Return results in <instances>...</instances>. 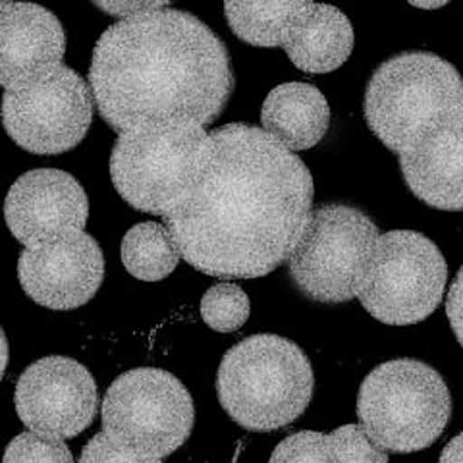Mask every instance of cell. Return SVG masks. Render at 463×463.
<instances>
[{
  "mask_svg": "<svg viewBox=\"0 0 463 463\" xmlns=\"http://www.w3.org/2000/svg\"><path fill=\"white\" fill-rule=\"evenodd\" d=\"M313 213V176L248 124L207 134L165 228L187 265L216 279H260L284 265Z\"/></svg>",
  "mask_w": 463,
  "mask_h": 463,
  "instance_id": "cell-1",
  "label": "cell"
},
{
  "mask_svg": "<svg viewBox=\"0 0 463 463\" xmlns=\"http://www.w3.org/2000/svg\"><path fill=\"white\" fill-rule=\"evenodd\" d=\"M232 90L224 43L190 12L166 8L122 20L93 49L90 91L118 134L170 122L205 128L222 114Z\"/></svg>",
  "mask_w": 463,
  "mask_h": 463,
  "instance_id": "cell-2",
  "label": "cell"
},
{
  "mask_svg": "<svg viewBox=\"0 0 463 463\" xmlns=\"http://www.w3.org/2000/svg\"><path fill=\"white\" fill-rule=\"evenodd\" d=\"M311 361L292 340L255 335L230 347L216 373V394L232 421L253 432L279 430L313 400Z\"/></svg>",
  "mask_w": 463,
  "mask_h": 463,
  "instance_id": "cell-3",
  "label": "cell"
},
{
  "mask_svg": "<svg viewBox=\"0 0 463 463\" xmlns=\"http://www.w3.org/2000/svg\"><path fill=\"white\" fill-rule=\"evenodd\" d=\"M359 427L383 452L427 450L452 417V394L440 373L417 359L374 367L357 394Z\"/></svg>",
  "mask_w": 463,
  "mask_h": 463,
  "instance_id": "cell-4",
  "label": "cell"
},
{
  "mask_svg": "<svg viewBox=\"0 0 463 463\" xmlns=\"http://www.w3.org/2000/svg\"><path fill=\"white\" fill-rule=\"evenodd\" d=\"M463 112L458 70L430 52L388 58L369 80L365 118L390 151L400 153L425 128Z\"/></svg>",
  "mask_w": 463,
  "mask_h": 463,
  "instance_id": "cell-5",
  "label": "cell"
},
{
  "mask_svg": "<svg viewBox=\"0 0 463 463\" xmlns=\"http://www.w3.org/2000/svg\"><path fill=\"white\" fill-rule=\"evenodd\" d=\"M446 282L437 243L413 230H392L376 238L355 298L376 321L410 326L439 307Z\"/></svg>",
  "mask_w": 463,
  "mask_h": 463,
  "instance_id": "cell-6",
  "label": "cell"
},
{
  "mask_svg": "<svg viewBox=\"0 0 463 463\" xmlns=\"http://www.w3.org/2000/svg\"><path fill=\"white\" fill-rule=\"evenodd\" d=\"M103 432L129 450L165 459L190 439L195 408L190 390L163 369H132L105 394Z\"/></svg>",
  "mask_w": 463,
  "mask_h": 463,
  "instance_id": "cell-7",
  "label": "cell"
},
{
  "mask_svg": "<svg viewBox=\"0 0 463 463\" xmlns=\"http://www.w3.org/2000/svg\"><path fill=\"white\" fill-rule=\"evenodd\" d=\"M379 228L355 207L325 205L311 219L288 259L289 279L303 296L323 303L355 298Z\"/></svg>",
  "mask_w": 463,
  "mask_h": 463,
  "instance_id": "cell-8",
  "label": "cell"
},
{
  "mask_svg": "<svg viewBox=\"0 0 463 463\" xmlns=\"http://www.w3.org/2000/svg\"><path fill=\"white\" fill-rule=\"evenodd\" d=\"M205 139V128L187 122L153 124L120 134L110 155L116 192L134 209L165 216Z\"/></svg>",
  "mask_w": 463,
  "mask_h": 463,
  "instance_id": "cell-9",
  "label": "cell"
},
{
  "mask_svg": "<svg viewBox=\"0 0 463 463\" xmlns=\"http://www.w3.org/2000/svg\"><path fill=\"white\" fill-rule=\"evenodd\" d=\"M93 122L90 85L64 64L3 97V124L22 149L33 155H61L85 139Z\"/></svg>",
  "mask_w": 463,
  "mask_h": 463,
  "instance_id": "cell-10",
  "label": "cell"
},
{
  "mask_svg": "<svg viewBox=\"0 0 463 463\" xmlns=\"http://www.w3.org/2000/svg\"><path fill=\"white\" fill-rule=\"evenodd\" d=\"M14 403L32 432L61 440L74 439L97 417V383L76 359L49 355L22 373Z\"/></svg>",
  "mask_w": 463,
  "mask_h": 463,
  "instance_id": "cell-11",
  "label": "cell"
},
{
  "mask_svg": "<svg viewBox=\"0 0 463 463\" xmlns=\"http://www.w3.org/2000/svg\"><path fill=\"white\" fill-rule=\"evenodd\" d=\"M24 292L52 311L85 306L105 279V257L97 240L76 232L49 243L25 248L18 260Z\"/></svg>",
  "mask_w": 463,
  "mask_h": 463,
  "instance_id": "cell-12",
  "label": "cell"
},
{
  "mask_svg": "<svg viewBox=\"0 0 463 463\" xmlns=\"http://www.w3.org/2000/svg\"><path fill=\"white\" fill-rule=\"evenodd\" d=\"M90 201L71 174L56 168L29 170L12 184L5 219L12 236L25 248L83 232Z\"/></svg>",
  "mask_w": 463,
  "mask_h": 463,
  "instance_id": "cell-13",
  "label": "cell"
},
{
  "mask_svg": "<svg viewBox=\"0 0 463 463\" xmlns=\"http://www.w3.org/2000/svg\"><path fill=\"white\" fill-rule=\"evenodd\" d=\"M66 33L39 5L0 3V85L14 90L62 64Z\"/></svg>",
  "mask_w": 463,
  "mask_h": 463,
  "instance_id": "cell-14",
  "label": "cell"
},
{
  "mask_svg": "<svg viewBox=\"0 0 463 463\" xmlns=\"http://www.w3.org/2000/svg\"><path fill=\"white\" fill-rule=\"evenodd\" d=\"M403 180L415 197L440 211L463 207V112L425 128L398 153Z\"/></svg>",
  "mask_w": 463,
  "mask_h": 463,
  "instance_id": "cell-15",
  "label": "cell"
},
{
  "mask_svg": "<svg viewBox=\"0 0 463 463\" xmlns=\"http://www.w3.org/2000/svg\"><path fill=\"white\" fill-rule=\"evenodd\" d=\"M260 124L263 132L289 153L311 149L328 132V100L315 85L282 83L267 95L260 109Z\"/></svg>",
  "mask_w": 463,
  "mask_h": 463,
  "instance_id": "cell-16",
  "label": "cell"
},
{
  "mask_svg": "<svg viewBox=\"0 0 463 463\" xmlns=\"http://www.w3.org/2000/svg\"><path fill=\"white\" fill-rule=\"evenodd\" d=\"M296 68L307 74L338 70L354 49V27L344 12L328 5H315L282 47Z\"/></svg>",
  "mask_w": 463,
  "mask_h": 463,
  "instance_id": "cell-17",
  "label": "cell"
},
{
  "mask_svg": "<svg viewBox=\"0 0 463 463\" xmlns=\"http://www.w3.org/2000/svg\"><path fill=\"white\" fill-rule=\"evenodd\" d=\"M315 3H226L228 25L253 47H284L294 29L306 20Z\"/></svg>",
  "mask_w": 463,
  "mask_h": 463,
  "instance_id": "cell-18",
  "label": "cell"
},
{
  "mask_svg": "<svg viewBox=\"0 0 463 463\" xmlns=\"http://www.w3.org/2000/svg\"><path fill=\"white\" fill-rule=\"evenodd\" d=\"M126 270L143 282H158L178 267L180 253L168 230L156 222H139L126 232L120 245Z\"/></svg>",
  "mask_w": 463,
  "mask_h": 463,
  "instance_id": "cell-19",
  "label": "cell"
},
{
  "mask_svg": "<svg viewBox=\"0 0 463 463\" xmlns=\"http://www.w3.org/2000/svg\"><path fill=\"white\" fill-rule=\"evenodd\" d=\"M201 318L216 332H236L248 323L251 301L238 284L221 282L211 286L199 306Z\"/></svg>",
  "mask_w": 463,
  "mask_h": 463,
  "instance_id": "cell-20",
  "label": "cell"
},
{
  "mask_svg": "<svg viewBox=\"0 0 463 463\" xmlns=\"http://www.w3.org/2000/svg\"><path fill=\"white\" fill-rule=\"evenodd\" d=\"M3 463H74V456L64 440L27 430L10 440Z\"/></svg>",
  "mask_w": 463,
  "mask_h": 463,
  "instance_id": "cell-21",
  "label": "cell"
},
{
  "mask_svg": "<svg viewBox=\"0 0 463 463\" xmlns=\"http://www.w3.org/2000/svg\"><path fill=\"white\" fill-rule=\"evenodd\" d=\"M269 463H336V459L332 456L326 434L299 430L274 448Z\"/></svg>",
  "mask_w": 463,
  "mask_h": 463,
  "instance_id": "cell-22",
  "label": "cell"
},
{
  "mask_svg": "<svg viewBox=\"0 0 463 463\" xmlns=\"http://www.w3.org/2000/svg\"><path fill=\"white\" fill-rule=\"evenodd\" d=\"M326 437L336 463H388V454L379 450L359 425L338 427Z\"/></svg>",
  "mask_w": 463,
  "mask_h": 463,
  "instance_id": "cell-23",
  "label": "cell"
},
{
  "mask_svg": "<svg viewBox=\"0 0 463 463\" xmlns=\"http://www.w3.org/2000/svg\"><path fill=\"white\" fill-rule=\"evenodd\" d=\"M78 463H163V459L129 450L110 440L105 432H99L85 444Z\"/></svg>",
  "mask_w": 463,
  "mask_h": 463,
  "instance_id": "cell-24",
  "label": "cell"
},
{
  "mask_svg": "<svg viewBox=\"0 0 463 463\" xmlns=\"http://www.w3.org/2000/svg\"><path fill=\"white\" fill-rule=\"evenodd\" d=\"M95 8L103 10L109 16L122 20H132L145 16V14H153L158 10L170 8V3H93Z\"/></svg>",
  "mask_w": 463,
  "mask_h": 463,
  "instance_id": "cell-25",
  "label": "cell"
},
{
  "mask_svg": "<svg viewBox=\"0 0 463 463\" xmlns=\"http://www.w3.org/2000/svg\"><path fill=\"white\" fill-rule=\"evenodd\" d=\"M459 289H461V272H458L454 286L450 289V296H448V303H446L448 318H450L454 335H456L458 342L461 344V292Z\"/></svg>",
  "mask_w": 463,
  "mask_h": 463,
  "instance_id": "cell-26",
  "label": "cell"
},
{
  "mask_svg": "<svg viewBox=\"0 0 463 463\" xmlns=\"http://www.w3.org/2000/svg\"><path fill=\"white\" fill-rule=\"evenodd\" d=\"M439 463H461V434L444 448Z\"/></svg>",
  "mask_w": 463,
  "mask_h": 463,
  "instance_id": "cell-27",
  "label": "cell"
},
{
  "mask_svg": "<svg viewBox=\"0 0 463 463\" xmlns=\"http://www.w3.org/2000/svg\"><path fill=\"white\" fill-rule=\"evenodd\" d=\"M6 365H8V340L3 326H0V381H3Z\"/></svg>",
  "mask_w": 463,
  "mask_h": 463,
  "instance_id": "cell-28",
  "label": "cell"
},
{
  "mask_svg": "<svg viewBox=\"0 0 463 463\" xmlns=\"http://www.w3.org/2000/svg\"><path fill=\"white\" fill-rule=\"evenodd\" d=\"M411 6H415V8H427V10H434V8L446 6V3H444V0H442V3H411Z\"/></svg>",
  "mask_w": 463,
  "mask_h": 463,
  "instance_id": "cell-29",
  "label": "cell"
}]
</instances>
